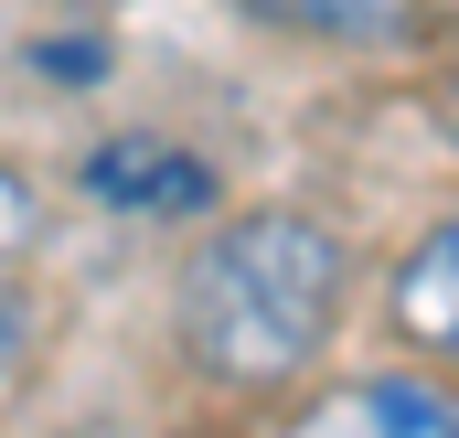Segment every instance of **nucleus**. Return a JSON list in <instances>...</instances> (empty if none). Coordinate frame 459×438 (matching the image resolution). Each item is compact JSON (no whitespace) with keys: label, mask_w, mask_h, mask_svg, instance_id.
<instances>
[{"label":"nucleus","mask_w":459,"mask_h":438,"mask_svg":"<svg viewBox=\"0 0 459 438\" xmlns=\"http://www.w3.org/2000/svg\"><path fill=\"white\" fill-rule=\"evenodd\" d=\"M86 193L117 215H204L214 204V161L160 150V139H97L86 150Z\"/></svg>","instance_id":"f03ea898"},{"label":"nucleus","mask_w":459,"mask_h":438,"mask_svg":"<svg viewBox=\"0 0 459 438\" xmlns=\"http://www.w3.org/2000/svg\"><path fill=\"white\" fill-rule=\"evenodd\" d=\"M342 235L310 215H235L214 224L193 257H182V289H171V321H182V353L256 396V385H289L310 374V353L342 321Z\"/></svg>","instance_id":"f257e3e1"},{"label":"nucleus","mask_w":459,"mask_h":438,"mask_svg":"<svg viewBox=\"0 0 459 438\" xmlns=\"http://www.w3.org/2000/svg\"><path fill=\"white\" fill-rule=\"evenodd\" d=\"M32 235H43V193H32V182H22V171L0 161V267H11V257H22Z\"/></svg>","instance_id":"423d86ee"},{"label":"nucleus","mask_w":459,"mask_h":438,"mask_svg":"<svg viewBox=\"0 0 459 438\" xmlns=\"http://www.w3.org/2000/svg\"><path fill=\"white\" fill-rule=\"evenodd\" d=\"M246 22L299 32V43H395L417 11L406 0H246Z\"/></svg>","instance_id":"39448f33"},{"label":"nucleus","mask_w":459,"mask_h":438,"mask_svg":"<svg viewBox=\"0 0 459 438\" xmlns=\"http://www.w3.org/2000/svg\"><path fill=\"white\" fill-rule=\"evenodd\" d=\"M22 353H32V321H22V300H11V289H0V385H11V374H22Z\"/></svg>","instance_id":"6e6552de"},{"label":"nucleus","mask_w":459,"mask_h":438,"mask_svg":"<svg viewBox=\"0 0 459 438\" xmlns=\"http://www.w3.org/2000/svg\"><path fill=\"white\" fill-rule=\"evenodd\" d=\"M395 331L406 342H449L459 331V224H428L417 257L395 267Z\"/></svg>","instance_id":"20e7f679"},{"label":"nucleus","mask_w":459,"mask_h":438,"mask_svg":"<svg viewBox=\"0 0 459 438\" xmlns=\"http://www.w3.org/2000/svg\"><path fill=\"white\" fill-rule=\"evenodd\" d=\"M289 438H459V407L417 374H363L342 396H321Z\"/></svg>","instance_id":"7ed1b4c3"},{"label":"nucleus","mask_w":459,"mask_h":438,"mask_svg":"<svg viewBox=\"0 0 459 438\" xmlns=\"http://www.w3.org/2000/svg\"><path fill=\"white\" fill-rule=\"evenodd\" d=\"M32 65H43V75H75V86H86V75H108V54H97V32H54V43H43Z\"/></svg>","instance_id":"0eeeda50"}]
</instances>
